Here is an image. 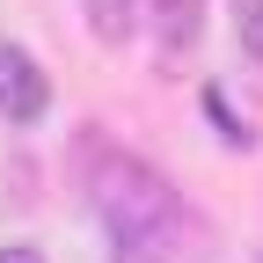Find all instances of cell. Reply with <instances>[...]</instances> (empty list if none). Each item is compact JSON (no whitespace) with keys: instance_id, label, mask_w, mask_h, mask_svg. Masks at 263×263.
Returning <instances> with one entry per match:
<instances>
[{"instance_id":"6da1fadb","label":"cell","mask_w":263,"mask_h":263,"mask_svg":"<svg viewBox=\"0 0 263 263\" xmlns=\"http://www.w3.org/2000/svg\"><path fill=\"white\" fill-rule=\"evenodd\" d=\"M88 197H95V212H103L110 241H117V263H183V256L205 249V227L190 219V205L139 154H103L88 176Z\"/></svg>"},{"instance_id":"7a4b0ae2","label":"cell","mask_w":263,"mask_h":263,"mask_svg":"<svg viewBox=\"0 0 263 263\" xmlns=\"http://www.w3.org/2000/svg\"><path fill=\"white\" fill-rule=\"evenodd\" d=\"M51 103V81L37 73V59H29L22 44H0V110H8L15 124H37Z\"/></svg>"},{"instance_id":"3957f363","label":"cell","mask_w":263,"mask_h":263,"mask_svg":"<svg viewBox=\"0 0 263 263\" xmlns=\"http://www.w3.org/2000/svg\"><path fill=\"white\" fill-rule=\"evenodd\" d=\"M234 44H241V66L263 88V0H234Z\"/></svg>"},{"instance_id":"277c9868","label":"cell","mask_w":263,"mask_h":263,"mask_svg":"<svg viewBox=\"0 0 263 263\" xmlns=\"http://www.w3.org/2000/svg\"><path fill=\"white\" fill-rule=\"evenodd\" d=\"M88 22L103 44H124L132 37V0H88Z\"/></svg>"},{"instance_id":"5b68a950","label":"cell","mask_w":263,"mask_h":263,"mask_svg":"<svg viewBox=\"0 0 263 263\" xmlns=\"http://www.w3.org/2000/svg\"><path fill=\"white\" fill-rule=\"evenodd\" d=\"M154 15H161V37H168V44H190L197 37V0H154Z\"/></svg>"},{"instance_id":"8992f818","label":"cell","mask_w":263,"mask_h":263,"mask_svg":"<svg viewBox=\"0 0 263 263\" xmlns=\"http://www.w3.org/2000/svg\"><path fill=\"white\" fill-rule=\"evenodd\" d=\"M205 117L219 124V139H227V146H256V132H241L234 117H227V103H219V88H205Z\"/></svg>"},{"instance_id":"52a82bcc","label":"cell","mask_w":263,"mask_h":263,"mask_svg":"<svg viewBox=\"0 0 263 263\" xmlns=\"http://www.w3.org/2000/svg\"><path fill=\"white\" fill-rule=\"evenodd\" d=\"M0 263H44V256H37V249H22V241H15V249H0Z\"/></svg>"}]
</instances>
